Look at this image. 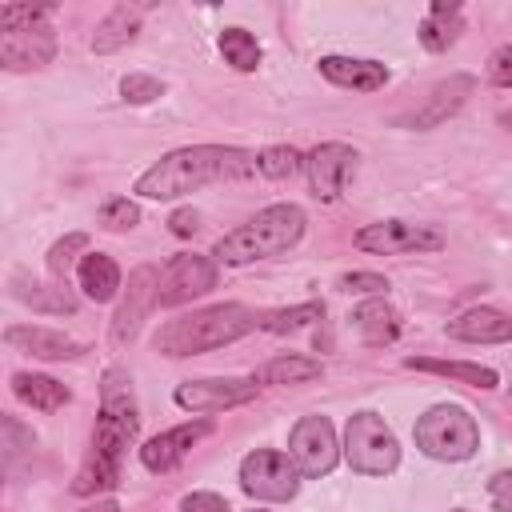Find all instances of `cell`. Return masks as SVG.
<instances>
[{
	"instance_id": "1",
	"label": "cell",
	"mask_w": 512,
	"mask_h": 512,
	"mask_svg": "<svg viewBox=\"0 0 512 512\" xmlns=\"http://www.w3.org/2000/svg\"><path fill=\"white\" fill-rule=\"evenodd\" d=\"M252 172H260L252 152L220 148V144H196V148H180V152H168L164 160H156L136 180V192L148 200H176V196L196 192L204 184L244 180Z\"/></svg>"
},
{
	"instance_id": "2",
	"label": "cell",
	"mask_w": 512,
	"mask_h": 512,
	"mask_svg": "<svg viewBox=\"0 0 512 512\" xmlns=\"http://www.w3.org/2000/svg\"><path fill=\"white\" fill-rule=\"evenodd\" d=\"M132 380L124 372H108L104 376V408L92 432V452L72 484V492L92 496L104 492L120 480V460L128 452V444L136 440V404H132Z\"/></svg>"
},
{
	"instance_id": "3",
	"label": "cell",
	"mask_w": 512,
	"mask_h": 512,
	"mask_svg": "<svg viewBox=\"0 0 512 512\" xmlns=\"http://www.w3.org/2000/svg\"><path fill=\"white\" fill-rule=\"evenodd\" d=\"M252 328H260L256 312H248L244 304H216V308L168 320L156 332V352H164V356H196V352H208V348H224V344L240 340Z\"/></svg>"
},
{
	"instance_id": "4",
	"label": "cell",
	"mask_w": 512,
	"mask_h": 512,
	"mask_svg": "<svg viewBox=\"0 0 512 512\" xmlns=\"http://www.w3.org/2000/svg\"><path fill=\"white\" fill-rule=\"evenodd\" d=\"M300 236H304V212L296 204H272V208L256 212L244 228L228 232L216 244V260H224V264H248V260L280 256Z\"/></svg>"
},
{
	"instance_id": "5",
	"label": "cell",
	"mask_w": 512,
	"mask_h": 512,
	"mask_svg": "<svg viewBox=\"0 0 512 512\" xmlns=\"http://www.w3.org/2000/svg\"><path fill=\"white\" fill-rule=\"evenodd\" d=\"M416 444L436 460H468L480 444V428L460 404H436L416 420Z\"/></svg>"
},
{
	"instance_id": "6",
	"label": "cell",
	"mask_w": 512,
	"mask_h": 512,
	"mask_svg": "<svg viewBox=\"0 0 512 512\" xmlns=\"http://www.w3.org/2000/svg\"><path fill=\"white\" fill-rule=\"evenodd\" d=\"M344 456L360 476H388L400 464V444L376 412H356L344 428Z\"/></svg>"
},
{
	"instance_id": "7",
	"label": "cell",
	"mask_w": 512,
	"mask_h": 512,
	"mask_svg": "<svg viewBox=\"0 0 512 512\" xmlns=\"http://www.w3.org/2000/svg\"><path fill=\"white\" fill-rule=\"evenodd\" d=\"M356 248L376 252V256H396V252H436L444 248V236L432 224H408V220H380L356 232Z\"/></svg>"
},
{
	"instance_id": "8",
	"label": "cell",
	"mask_w": 512,
	"mask_h": 512,
	"mask_svg": "<svg viewBox=\"0 0 512 512\" xmlns=\"http://www.w3.org/2000/svg\"><path fill=\"white\" fill-rule=\"evenodd\" d=\"M240 484L256 500H292L296 496V464L284 452L256 448L240 464Z\"/></svg>"
},
{
	"instance_id": "9",
	"label": "cell",
	"mask_w": 512,
	"mask_h": 512,
	"mask_svg": "<svg viewBox=\"0 0 512 512\" xmlns=\"http://www.w3.org/2000/svg\"><path fill=\"white\" fill-rule=\"evenodd\" d=\"M288 456L296 464V472L304 476H328L336 468V432L324 416H304L296 428H292V440H288Z\"/></svg>"
},
{
	"instance_id": "10",
	"label": "cell",
	"mask_w": 512,
	"mask_h": 512,
	"mask_svg": "<svg viewBox=\"0 0 512 512\" xmlns=\"http://www.w3.org/2000/svg\"><path fill=\"white\" fill-rule=\"evenodd\" d=\"M152 304H160V272L152 264H140L128 276V292H124V300H120V308L112 316V332L108 336H112L116 348H124L140 332V324H144V316H148Z\"/></svg>"
},
{
	"instance_id": "11",
	"label": "cell",
	"mask_w": 512,
	"mask_h": 512,
	"mask_svg": "<svg viewBox=\"0 0 512 512\" xmlns=\"http://www.w3.org/2000/svg\"><path fill=\"white\" fill-rule=\"evenodd\" d=\"M216 288V264L208 256H172L164 276H160V304L164 308H176L192 296H204Z\"/></svg>"
},
{
	"instance_id": "12",
	"label": "cell",
	"mask_w": 512,
	"mask_h": 512,
	"mask_svg": "<svg viewBox=\"0 0 512 512\" xmlns=\"http://www.w3.org/2000/svg\"><path fill=\"white\" fill-rule=\"evenodd\" d=\"M256 376L248 380H188L176 388V404L188 412H220V408H236L248 404L256 396Z\"/></svg>"
},
{
	"instance_id": "13",
	"label": "cell",
	"mask_w": 512,
	"mask_h": 512,
	"mask_svg": "<svg viewBox=\"0 0 512 512\" xmlns=\"http://www.w3.org/2000/svg\"><path fill=\"white\" fill-rule=\"evenodd\" d=\"M52 52H56V32L44 20L0 32V60L8 68H40L52 60Z\"/></svg>"
},
{
	"instance_id": "14",
	"label": "cell",
	"mask_w": 512,
	"mask_h": 512,
	"mask_svg": "<svg viewBox=\"0 0 512 512\" xmlns=\"http://www.w3.org/2000/svg\"><path fill=\"white\" fill-rule=\"evenodd\" d=\"M352 164H356V152L348 144H320V148H312V156L304 160L312 192L320 200H336L344 192V180H348Z\"/></svg>"
},
{
	"instance_id": "15",
	"label": "cell",
	"mask_w": 512,
	"mask_h": 512,
	"mask_svg": "<svg viewBox=\"0 0 512 512\" xmlns=\"http://www.w3.org/2000/svg\"><path fill=\"white\" fill-rule=\"evenodd\" d=\"M208 432H212V424H208V420L168 428V432L152 436V440L140 448V460H144V468H152V472H168V468H172L176 460H184V452H188L200 436H208Z\"/></svg>"
},
{
	"instance_id": "16",
	"label": "cell",
	"mask_w": 512,
	"mask_h": 512,
	"mask_svg": "<svg viewBox=\"0 0 512 512\" xmlns=\"http://www.w3.org/2000/svg\"><path fill=\"white\" fill-rule=\"evenodd\" d=\"M448 336L468 344H500V340H512V320L496 308H472L448 324Z\"/></svg>"
},
{
	"instance_id": "17",
	"label": "cell",
	"mask_w": 512,
	"mask_h": 512,
	"mask_svg": "<svg viewBox=\"0 0 512 512\" xmlns=\"http://www.w3.org/2000/svg\"><path fill=\"white\" fill-rule=\"evenodd\" d=\"M320 72L332 84L356 88V92H376L388 80V68L384 64H376V60H352V56H324L320 60Z\"/></svg>"
},
{
	"instance_id": "18",
	"label": "cell",
	"mask_w": 512,
	"mask_h": 512,
	"mask_svg": "<svg viewBox=\"0 0 512 512\" xmlns=\"http://www.w3.org/2000/svg\"><path fill=\"white\" fill-rule=\"evenodd\" d=\"M4 340H8L12 348H24V352H32V356H44V360H68V356H80V352H84V344H76L72 336L52 332V328H36V324H28V328H8Z\"/></svg>"
},
{
	"instance_id": "19",
	"label": "cell",
	"mask_w": 512,
	"mask_h": 512,
	"mask_svg": "<svg viewBox=\"0 0 512 512\" xmlns=\"http://www.w3.org/2000/svg\"><path fill=\"white\" fill-rule=\"evenodd\" d=\"M76 280H80V288H84L88 300L104 304V300H112L116 288H120V268H116L112 256H104V252H88V256L80 260V268H76Z\"/></svg>"
},
{
	"instance_id": "20",
	"label": "cell",
	"mask_w": 512,
	"mask_h": 512,
	"mask_svg": "<svg viewBox=\"0 0 512 512\" xmlns=\"http://www.w3.org/2000/svg\"><path fill=\"white\" fill-rule=\"evenodd\" d=\"M468 92H472V76H452V80L436 84V88H432L428 108L412 112V120H408V124H416V128H432V124H440L444 116H452V112L464 104V96H468Z\"/></svg>"
},
{
	"instance_id": "21",
	"label": "cell",
	"mask_w": 512,
	"mask_h": 512,
	"mask_svg": "<svg viewBox=\"0 0 512 512\" xmlns=\"http://www.w3.org/2000/svg\"><path fill=\"white\" fill-rule=\"evenodd\" d=\"M12 388H16V396L24 404H32L40 412H56V408L68 404V388L60 380H52V376H40V372H16Z\"/></svg>"
},
{
	"instance_id": "22",
	"label": "cell",
	"mask_w": 512,
	"mask_h": 512,
	"mask_svg": "<svg viewBox=\"0 0 512 512\" xmlns=\"http://www.w3.org/2000/svg\"><path fill=\"white\" fill-rule=\"evenodd\" d=\"M352 324H356V332H360L368 344H392L396 332H400V320H396V312H392L384 300L356 304V308H352Z\"/></svg>"
},
{
	"instance_id": "23",
	"label": "cell",
	"mask_w": 512,
	"mask_h": 512,
	"mask_svg": "<svg viewBox=\"0 0 512 512\" xmlns=\"http://www.w3.org/2000/svg\"><path fill=\"white\" fill-rule=\"evenodd\" d=\"M404 364H408V368H416V372L452 376V380L472 384V388H496V384H500V376H496L492 368H484V364H464V360H428V356H408Z\"/></svg>"
},
{
	"instance_id": "24",
	"label": "cell",
	"mask_w": 512,
	"mask_h": 512,
	"mask_svg": "<svg viewBox=\"0 0 512 512\" xmlns=\"http://www.w3.org/2000/svg\"><path fill=\"white\" fill-rule=\"evenodd\" d=\"M140 12H144L140 4H132V8H128V4L112 8V12H108V20L96 28L92 48H96V52H116V48H124V44L140 32Z\"/></svg>"
},
{
	"instance_id": "25",
	"label": "cell",
	"mask_w": 512,
	"mask_h": 512,
	"mask_svg": "<svg viewBox=\"0 0 512 512\" xmlns=\"http://www.w3.org/2000/svg\"><path fill=\"white\" fill-rule=\"evenodd\" d=\"M456 12H460L456 0H436V4H432L428 20L420 24V44H424L428 52H444V48L456 40V32H460Z\"/></svg>"
},
{
	"instance_id": "26",
	"label": "cell",
	"mask_w": 512,
	"mask_h": 512,
	"mask_svg": "<svg viewBox=\"0 0 512 512\" xmlns=\"http://www.w3.org/2000/svg\"><path fill=\"white\" fill-rule=\"evenodd\" d=\"M220 56H224L232 68L252 72V68L260 64V44H256V36H248L244 28H224V32H220Z\"/></svg>"
},
{
	"instance_id": "27",
	"label": "cell",
	"mask_w": 512,
	"mask_h": 512,
	"mask_svg": "<svg viewBox=\"0 0 512 512\" xmlns=\"http://www.w3.org/2000/svg\"><path fill=\"white\" fill-rule=\"evenodd\" d=\"M316 376H320V364L308 356H276L260 372V380H268V384H300V380H316Z\"/></svg>"
},
{
	"instance_id": "28",
	"label": "cell",
	"mask_w": 512,
	"mask_h": 512,
	"mask_svg": "<svg viewBox=\"0 0 512 512\" xmlns=\"http://www.w3.org/2000/svg\"><path fill=\"white\" fill-rule=\"evenodd\" d=\"M324 316V304H296V308H276V312H264L260 316V328L264 332H300L304 324L320 320Z\"/></svg>"
},
{
	"instance_id": "29",
	"label": "cell",
	"mask_w": 512,
	"mask_h": 512,
	"mask_svg": "<svg viewBox=\"0 0 512 512\" xmlns=\"http://www.w3.org/2000/svg\"><path fill=\"white\" fill-rule=\"evenodd\" d=\"M256 168H260L268 180H284V176H292V172L300 168V152H296V148H264V152L256 156Z\"/></svg>"
},
{
	"instance_id": "30",
	"label": "cell",
	"mask_w": 512,
	"mask_h": 512,
	"mask_svg": "<svg viewBox=\"0 0 512 512\" xmlns=\"http://www.w3.org/2000/svg\"><path fill=\"white\" fill-rule=\"evenodd\" d=\"M120 92H124V100H128V104H148V100H156V96L164 92V84H160L156 76L132 72V76H124V80H120Z\"/></svg>"
},
{
	"instance_id": "31",
	"label": "cell",
	"mask_w": 512,
	"mask_h": 512,
	"mask_svg": "<svg viewBox=\"0 0 512 512\" xmlns=\"http://www.w3.org/2000/svg\"><path fill=\"white\" fill-rule=\"evenodd\" d=\"M136 220H140V208H136L132 200H124V196H112V200L100 208V224H104V228H116V232H120V228H132Z\"/></svg>"
},
{
	"instance_id": "32",
	"label": "cell",
	"mask_w": 512,
	"mask_h": 512,
	"mask_svg": "<svg viewBox=\"0 0 512 512\" xmlns=\"http://www.w3.org/2000/svg\"><path fill=\"white\" fill-rule=\"evenodd\" d=\"M16 296H20V300H28L32 308H52V312H76V300H72V296H64V300H48V288H44V284H24V280H16Z\"/></svg>"
},
{
	"instance_id": "33",
	"label": "cell",
	"mask_w": 512,
	"mask_h": 512,
	"mask_svg": "<svg viewBox=\"0 0 512 512\" xmlns=\"http://www.w3.org/2000/svg\"><path fill=\"white\" fill-rule=\"evenodd\" d=\"M80 248H88V236H84V232H72V236H64V240H56L52 252H48V268H52L56 276H64L68 264H72V252H80Z\"/></svg>"
},
{
	"instance_id": "34",
	"label": "cell",
	"mask_w": 512,
	"mask_h": 512,
	"mask_svg": "<svg viewBox=\"0 0 512 512\" xmlns=\"http://www.w3.org/2000/svg\"><path fill=\"white\" fill-rule=\"evenodd\" d=\"M488 80L500 88H512V44H504L488 56Z\"/></svg>"
},
{
	"instance_id": "35",
	"label": "cell",
	"mask_w": 512,
	"mask_h": 512,
	"mask_svg": "<svg viewBox=\"0 0 512 512\" xmlns=\"http://www.w3.org/2000/svg\"><path fill=\"white\" fill-rule=\"evenodd\" d=\"M340 288L344 292H384L388 280L376 272H348V276H340Z\"/></svg>"
},
{
	"instance_id": "36",
	"label": "cell",
	"mask_w": 512,
	"mask_h": 512,
	"mask_svg": "<svg viewBox=\"0 0 512 512\" xmlns=\"http://www.w3.org/2000/svg\"><path fill=\"white\" fill-rule=\"evenodd\" d=\"M488 496H492L496 512H512V472H496L488 480Z\"/></svg>"
},
{
	"instance_id": "37",
	"label": "cell",
	"mask_w": 512,
	"mask_h": 512,
	"mask_svg": "<svg viewBox=\"0 0 512 512\" xmlns=\"http://www.w3.org/2000/svg\"><path fill=\"white\" fill-rule=\"evenodd\" d=\"M180 512H228V504L216 492H192V496H184Z\"/></svg>"
},
{
	"instance_id": "38",
	"label": "cell",
	"mask_w": 512,
	"mask_h": 512,
	"mask_svg": "<svg viewBox=\"0 0 512 512\" xmlns=\"http://www.w3.org/2000/svg\"><path fill=\"white\" fill-rule=\"evenodd\" d=\"M4 436H8V444H4V448H8V456H16V452H20V444H24V448H32V432H24L12 416L4 420Z\"/></svg>"
},
{
	"instance_id": "39",
	"label": "cell",
	"mask_w": 512,
	"mask_h": 512,
	"mask_svg": "<svg viewBox=\"0 0 512 512\" xmlns=\"http://www.w3.org/2000/svg\"><path fill=\"white\" fill-rule=\"evenodd\" d=\"M196 224H200V220H196V212H188V208H184V212H172V220H168V228H172L176 236H192Z\"/></svg>"
},
{
	"instance_id": "40",
	"label": "cell",
	"mask_w": 512,
	"mask_h": 512,
	"mask_svg": "<svg viewBox=\"0 0 512 512\" xmlns=\"http://www.w3.org/2000/svg\"><path fill=\"white\" fill-rule=\"evenodd\" d=\"M80 512H120V504H112V500H100V504H88V508H80Z\"/></svg>"
},
{
	"instance_id": "41",
	"label": "cell",
	"mask_w": 512,
	"mask_h": 512,
	"mask_svg": "<svg viewBox=\"0 0 512 512\" xmlns=\"http://www.w3.org/2000/svg\"><path fill=\"white\" fill-rule=\"evenodd\" d=\"M504 124H508V128H512V112H504Z\"/></svg>"
},
{
	"instance_id": "42",
	"label": "cell",
	"mask_w": 512,
	"mask_h": 512,
	"mask_svg": "<svg viewBox=\"0 0 512 512\" xmlns=\"http://www.w3.org/2000/svg\"><path fill=\"white\" fill-rule=\"evenodd\" d=\"M256 512H260V508H256Z\"/></svg>"
}]
</instances>
